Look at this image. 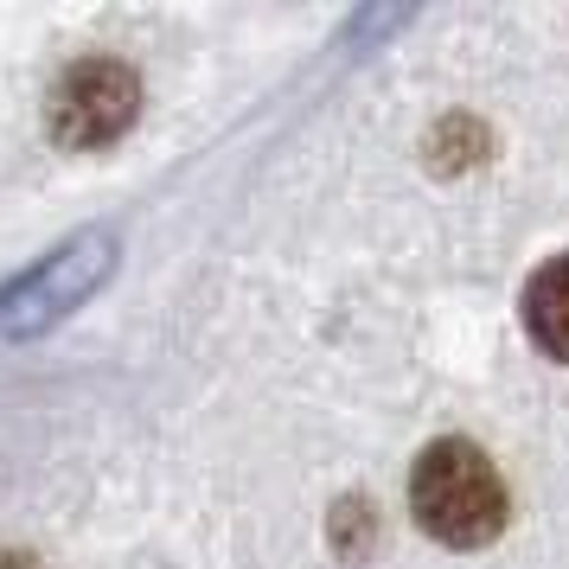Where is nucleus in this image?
<instances>
[{"instance_id":"nucleus-1","label":"nucleus","mask_w":569,"mask_h":569,"mask_svg":"<svg viewBox=\"0 0 569 569\" xmlns=\"http://www.w3.org/2000/svg\"><path fill=\"white\" fill-rule=\"evenodd\" d=\"M410 512L448 550H487L512 525V492L480 441L441 436L410 467Z\"/></svg>"},{"instance_id":"nucleus-3","label":"nucleus","mask_w":569,"mask_h":569,"mask_svg":"<svg viewBox=\"0 0 569 569\" xmlns=\"http://www.w3.org/2000/svg\"><path fill=\"white\" fill-rule=\"evenodd\" d=\"M141 116V78L122 58H78L46 97V129L58 148H109Z\"/></svg>"},{"instance_id":"nucleus-5","label":"nucleus","mask_w":569,"mask_h":569,"mask_svg":"<svg viewBox=\"0 0 569 569\" xmlns=\"http://www.w3.org/2000/svg\"><path fill=\"white\" fill-rule=\"evenodd\" d=\"M0 569H39V563H32L27 550H0Z\"/></svg>"},{"instance_id":"nucleus-2","label":"nucleus","mask_w":569,"mask_h":569,"mask_svg":"<svg viewBox=\"0 0 569 569\" xmlns=\"http://www.w3.org/2000/svg\"><path fill=\"white\" fill-rule=\"evenodd\" d=\"M116 262H122V237L109 231V224L71 231L52 257H39L27 276H13V282L0 288V333L7 339L52 333L58 320H71L116 276Z\"/></svg>"},{"instance_id":"nucleus-4","label":"nucleus","mask_w":569,"mask_h":569,"mask_svg":"<svg viewBox=\"0 0 569 569\" xmlns=\"http://www.w3.org/2000/svg\"><path fill=\"white\" fill-rule=\"evenodd\" d=\"M518 320L543 359L569 365V257H550L518 295Z\"/></svg>"}]
</instances>
